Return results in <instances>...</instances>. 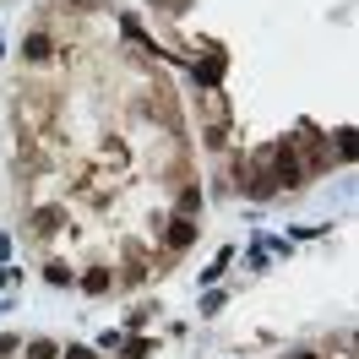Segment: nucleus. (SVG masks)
I'll return each instance as SVG.
<instances>
[{
  "mask_svg": "<svg viewBox=\"0 0 359 359\" xmlns=\"http://www.w3.org/2000/svg\"><path fill=\"white\" fill-rule=\"evenodd\" d=\"M82 289H88V294H104V289H109V272H104V267H93L88 278H82Z\"/></svg>",
  "mask_w": 359,
  "mask_h": 359,
  "instance_id": "2",
  "label": "nucleus"
},
{
  "mask_svg": "<svg viewBox=\"0 0 359 359\" xmlns=\"http://www.w3.org/2000/svg\"><path fill=\"white\" fill-rule=\"evenodd\" d=\"M191 240H196V224H191V218H175V229H169V245H175V250H185Z\"/></svg>",
  "mask_w": 359,
  "mask_h": 359,
  "instance_id": "1",
  "label": "nucleus"
},
{
  "mask_svg": "<svg viewBox=\"0 0 359 359\" xmlns=\"http://www.w3.org/2000/svg\"><path fill=\"white\" fill-rule=\"evenodd\" d=\"M60 354V348H55V343H44V337H39V343H27V359H55Z\"/></svg>",
  "mask_w": 359,
  "mask_h": 359,
  "instance_id": "4",
  "label": "nucleus"
},
{
  "mask_svg": "<svg viewBox=\"0 0 359 359\" xmlns=\"http://www.w3.org/2000/svg\"><path fill=\"white\" fill-rule=\"evenodd\" d=\"M66 359H93V348H71V354Z\"/></svg>",
  "mask_w": 359,
  "mask_h": 359,
  "instance_id": "6",
  "label": "nucleus"
},
{
  "mask_svg": "<svg viewBox=\"0 0 359 359\" xmlns=\"http://www.w3.org/2000/svg\"><path fill=\"white\" fill-rule=\"evenodd\" d=\"M6 354H17V337H0V359Z\"/></svg>",
  "mask_w": 359,
  "mask_h": 359,
  "instance_id": "5",
  "label": "nucleus"
},
{
  "mask_svg": "<svg viewBox=\"0 0 359 359\" xmlns=\"http://www.w3.org/2000/svg\"><path fill=\"white\" fill-rule=\"evenodd\" d=\"M294 359H316V354H294Z\"/></svg>",
  "mask_w": 359,
  "mask_h": 359,
  "instance_id": "7",
  "label": "nucleus"
},
{
  "mask_svg": "<svg viewBox=\"0 0 359 359\" xmlns=\"http://www.w3.org/2000/svg\"><path fill=\"white\" fill-rule=\"evenodd\" d=\"M22 55H27V60H44V55H49V39H44V33H33V39L22 44Z\"/></svg>",
  "mask_w": 359,
  "mask_h": 359,
  "instance_id": "3",
  "label": "nucleus"
}]
</instances>
